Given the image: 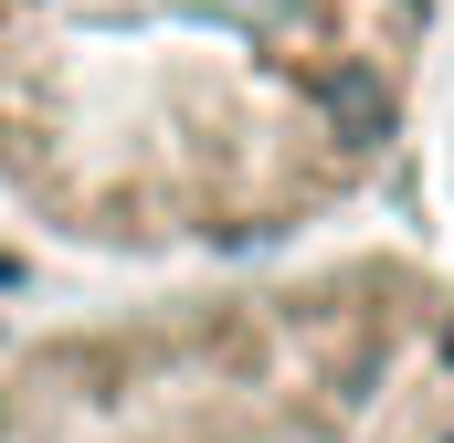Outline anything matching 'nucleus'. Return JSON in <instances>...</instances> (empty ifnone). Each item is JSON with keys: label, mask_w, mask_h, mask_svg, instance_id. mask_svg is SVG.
Wrapping results in <instances>:
<instances>
[{"label": "nucleus", "mask_w": 454, "mask_h": 443, "mask_svg": "<svg viewBox=\"0 0 454 443\" xmlns=\"http://www.w3.org/2000/svg\"><path fill=\"white\" fill-rule=\"evenodd\" d=\"M454 0H0V201L96 264H232L359 212Z\"/></svg>", "instance_id": "obj_1"}, {"label": "nucleus", "mask_w": 454, "mask_h": 443, "mask_svg": "<svg viewBox=\"0 0 454 443\" xmlns=\"http://www.w3.org/2000/svg\"><path fill=\"white\" fill-rule=\"evenodd\" d=\"M0 443H454V275L402 243L169 264L0 338Z\"/></svg>", "instance_id": "obj_2"}, {"label": "nucleus", "mask_w": 454, "mask_h": 443, "mask_svg": "<svg viewBox=\"0 0 454 443\" xmlns=\"http://www.w3.org/2000/svg\"><path fill=\"white\" fill-rule=\"evenodd\" d=\"M444 21H454V11H444Z\"/></svg>", "instance_id": "obj_3"}]
</instances>
